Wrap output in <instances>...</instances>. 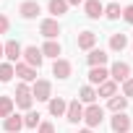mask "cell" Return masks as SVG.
<instances>
[{"mask_svg": "<svg viewBox=\"0 0 133 133\" xmlns=\"http://www.w3.org/2000/svg\"><path fill=\"white\" fill-rule=\"evenodd\" d=\"M31 97H37V102H50V99H52V84L44 81V78L34 81V86H31Z\"/></svg>", "mask_w": 133, "mask_h": 133, "instance_id": "6da1fadb", "label": "cell"}, {"mask_svg": "<svg viewBox=\"0 0 133 133\" xmlns=\"http://www.w3.org/2000/svg\"><path fill=\"white\" fill-rule=\"evenodd\" d=\"M84 120H86L89 128H97V125H102V120H104V110H102L99 104H89V107L84 110Z\"/></svg>", "mask_w": 133, "mask_h": 133, "instance_id": "7a4b0ae2", "label": "cell"}, {"mask_svg": "<svg viewBox=\"0 0 133 133\" xmlns=\"http://www.w3.org/2000/svg\"><path fill=\"white\" fill-rule=\"evenodd\" d=\"M31 102H34V97H31V89L21 81L18 86H16V104L21 107V110H31Z\"/></svg>", "mask_w": 133, "mask_h": 133, "instance_id": "3957f363", "label": "cell"}, {"mask_svg": "<svg viewBox=\"0 0 133 133\" xmlns=\"http://www.w3.org/2000/svg\"><path fill=\"white\" fill-rule=\"evenodd\" d=\"M21 57H24V63L29 65V68H39V65H42V60H44V55H42V50L39 47H26L24 52H21Z\"/></svg>", "mask_w": 133, "mask_h": 133, "instance_id": "277c9868", "label": "cell"}, {"mask_svg": "<svg viewBox=\"0 0 133 133\" xmlns=\"http://www.w3.org/2000/svg\"><path fill=\"white\" fill-rule=\"evenodd\" d=\"M39 34L47 37V39H55V37L60 34V24H57V18H44V21L39 24Z\"/></svg>", "mask_w": 133, "mask_h": 133, "instance_id": "5b68a950", "label": "cell"}, {"mask_svg": "<svg viewBox=\"0 0 133 133\" xmlns=\"http://www.w3.org/2000/svg\"><path fill=\"white\" fill-rule=\"evenodd\" d=\"M21 52H24V47H21L16 39H11V42H5V44H3V55L8 57V63H11V65L21 57Z\"/></svg>", "mask_w": 133, "mask_h": 133, "instance_id": "8992f818", "label": "cell"}, {"mask_svg": "<svg viewBox=\"0 0 133 133\" xmlns=\"http://www.w3.org/2000/svg\"><path fill=\"white\" fill-rule=\"evenodd\" d=\"M110 76H112V81L117 84V81H125V78H130V65L128 63H115L112 68H110Z\"/></svg>", "mask_w": 133, "mask_h": 133, "instance_id": "52a82bcc", "label": "cell"}, {"mask_svg": "<svg viewBox=\"0 0 133 133\" xmlns=\"http://www.w3.org/2000/svg\"><path fill=\"white\" fill-rule=\"evenodd\" d=\"M13 73L26 84V81H37V68H29V65L26 63H16L13 65Z\"/></svg>", "mask_w": 133, "mask_h": 133, "instance_id": "ba28073f", "label": "cell"}, {"mask_svg": "<svg viewBox=\"0 0 133 133\" xmlns=\"http://www.w3.org/2000/svg\"><path fill=\"white\" fill-rule=\"evenodd\" d=\"M18 13H21L24 18H37V16L42 13V8H39L37 0H26V3H21V5H18Z\"/></svg>", "mask_w": 133, "mask_h": 133, "instance_id": "9c48e42d", "label": "cell"}, {"mask_svg": "<svg viewBox=\"0 0 133 133\" xmlns=\"http://www.w3.org/2000/svg\"><path fill=\"white\" fill-rule=\"evenodd\" d=\"M65 117H68V123H78V120H84V104H81L78 99H73V102L68 104V110H65Z\"/></svg>", "mask_w": 133, "mask_h": 133, "instance_id": "30bf717a", "label": "cell"}, {"mask_svg": "<svg viewBox=\"0 0 133 133\" xmlns=\"http://www.w3.org/2000/svg\"><path fill=\"white\" fill-rule=\"evenodd\" d=\"M71 63L68 60H63V57H57L55 63H52V76H57V78H68L71 76Z\"/></svg>", "mask_w": 133, "mask_h": 133, "instance_id": "8fae6325", "label": "cell"}, {"mask_svg": "<svg viewBox=\"0 0 133 133\" xmlns=\"http://www.w3.org/2000/svg\"><path fill=\"white\" fill-rule=\"evenodd\" d=\"M112 130H115V133H128V130H130V117L123 115V112H115V117H112Z\"/></svg>", "mask_w": 133, "mask_h": 133, "instance_id": "7c38bea8", "label": "cell"}, {"mask_svg": "<svg viewBox=\"0 0 133 133\" xmlns=\"http://www.w3.org/2000/svg\"><path fill=\"white\" fill-rule=\"evenodd\" d=\"M107 57H110V55H107L104 50H97V47H94V50H89V55H86V60H89L91 68H99V65H104V63H107Z\"/></svg>", "mask_w": 133, "mask_h": 133, "instance_id": "4fadbf2b", "label": "cell"}, {"mask_svg": "<svg viewBox=\"0 0 133 133\" xmlns=\"http://www.w3.org/2000/svg\"><path fill=\"white\" fill-rule=\"evenodd\" d=\"M84 11H86L89 18H99V16L104 13V5L99 3V0H86V3H84Z\"/></svg>", "mask_w": 133, "mask_h": 133, "instance_id": "5bb4252c", "label": "cell"}, {"mask_svg": "<svg viewBox=\"0 0 133 133\" xmlns=\"http://www.w3.org/2000/svg\"><path fill=\"white\" fill-rule=\"evenodd\" d=\"M65 110H68V102H65L63 97H52L50 99V115L60 117V115H65Z\"/></svg>", "mask_w": 133, "mask_h": 133, "instance_id": "9a60e30c", "label": "cell"}, {"mask_svg": "<svg viewBox=\"0 0 133 133\" xmlns=\"http://www.w3.org/2000/svg\"><path fill=\"white\" fill-rule=\"evenodd\" d=\"M110 76V71L104 68V65H99V68H91L89 71V84H104Z\"/></svg>", "mask_w": 133, "mask_h": 133, "instance_id": "2e32d148", "label": "cell"}, {"mask_svg": "<svg viewBox=\"0 0 133 133\" xmlns=\"http://www.w3.org/2000/svg\"><path fill=\"white\" fill-rule=\"evenodd\" d=\"M94 44H97V34L94 31H81L78 34V47L81 50H94Z\"/></svg>", "mask_w": 133, "mask_h": 133, "instance_id": "e0dca14e", "label": "cell"}, {"mask_svg": "<svg viewBox=\"0 0 133 133\" xmlns=\"http://www.w3.org/2000/svg\"><path fill=\"white\" fill-rule=\"evenodd\" d=\"M3 125H5V130H8V133H18V130L24 128V117H21V115H8Z\"/></svg>", "mask_w": 133, "mask_h": 133, "instance_id": "ac0fdd59", "label": "cell"}, {"mask_svg": "<svg viewBox=\"0 0 133 133\" xmlns=\"http://www.w3.org/2000/svg\"><path fill=\"white\" fill-rule=\"evenodd\" d=\"M39 50H42V55H44V57H55V60H57V55L63 52V50H60V44H57L55 39H47V42H44V47H39Z\"/></svg>", "mask_w": 133, "mask_h": 133, "instance_id": "d6986e66", "label": "cell"}, {"mask_svg": "<svg viewBox=\"0 0 133 133\" xmlns=\"http://www.w3.org/2000/svg\"><path fill=\"white\" fill-rule=\"evenodd\" d=\"M125 47H128V37H125V34H112V37H110V50L123 52Z\"/></svg>", "mask_w": 133, "mask_h": 133, "instance_id": "ffe728a7", "label": "cell"}, {"mask_svg": "<svg viewBox=\"0 0 133 133\" xmlns=\"http://www.w3.org/2000/svg\"><path fill=\"white\" fill-rule=\"evenodd\" d=\"M47 8H50V13L57 18V16H65V11H68V3H65V0H50Z\"/></svg>", "mask_w": 133, "mask_h": 133, "instance_id": "44dd1931", "label": "cell"}, {"mask_svg": "<svg viewBox=\"0 0 133 133\" xmlns=\"http://www.w3.org/2000/svg\"><path fill=\"white\" fill-rule=\"evenodd\" d=\"M115 91H117V84L115 81H104V84H99V91H97V97H115Z\"/></svg>", "mask_w": 133, "mask_h": 133, "instance_id": "7402d4cb", "label": "cell"}, {"mask_svg": "<svg viewBox=\"0 0 133 133\" xmlns=\"http://www.w3.org/2000/svg\"><path fill=\"white\" fill-rule=\"evenodd\" d=\"M94 99H97V91H94L91 86H84V89L78 91V102H86V104H94Z\"/></svg>", "mask_w": 133, "mask_h": 133, "instance_id": "603a6c76", "label": "cell"}, {"mask_svg": "<svg viewBox=\"0 0 133 133\" xmlns=\"http://www.w3.org/2000/svg\"><path fill=\"white\" fill-rule=\"evenodd\" d=\"M13 115V99L11 97H0V117Z\"/></svg>", "mask_w": 133, "mask_h": 133, "instance_id": "cb8c5ba5", "label": "cell"}, {"mask_svg": "<svg viewBox=\"0 0 133 133\" xmlns=\"http://www.w3.org/2000/svg\"><path fill=\"white\" fill-rule=\"evenodd\" d=\"M13 76H16V73H13V65H11V63H3V65H0V84H8Z\"/></svg>", "mask_w": 133, "mask_h": 133, "instance_id": "d4e9b609", "label": "cell"}, {"mask_svg": "<svg viewBox=\"0 0 133 133\" xmlns=\"http://www.w3.org/2000/svg\"><path fill=\"white\" fill-rule=\"evenodd\" d=\"M107 107H110V110H112V112H123V110H125V107H128V99H125V97H112V99H110V104H107Z\"/></svg>", "mask_w": 133, "mask_h": 133, "instance_id": "484cf974", "label": "cell"}, {"mask_svg": "<svg viewBox=\"0 0 133 133\" xmlns=\"http://www.w3.org/2000/svg\"><path fill=\"white\" fill-rule=\"evenodd\" d=\"M104 16H107L110 21H117V18L123 16V11H120V5H117V3H110V5L104 8Z\"/></svg>", "mask_w": 133, "mask_h": 133, "instance_id": "4316f807", "label": "cell"}, {"mask_svg": "<svg viewBox=\"0 0 133 133\" xmlns=\"http://www.w3.org/2000/svg\"><path fill=\"white\" fill-rule=\"evenodd\" d=\"M39 117H42L39 112H31V110H29L26 117H24V125H26V128H37V125H39Z\"/></svg>", "mask_w": 133, "mask_h": 133, "instance_id": "83f0119b", "label": "cell"}, {"mask_svg": "<svg viewBox=\"0 0 133 133\" xmlns=\"http://www.w3.org/2000/svg\"><path fill=\"white\" fill-rule=\"evenodd\" d=\"M123 97H125V99L133 97V78H125V81H123Z\"/></svg>", "mask_w": 133, "mask_h": 133, "instance_id": "f1b7e54d", "label": "cell"}, {"mask_svg": "<svg viewBox=\"0 0 133 133\" xmlns=\"http://www.w3.org/2000/svg\"><path fill=\"white\" fill-rule=\"evenodd\" d=\"M39 133H55V125L52 123H39Z\"/></svg>", "mask_w": 133, "mask_h": 133, "instance_id": "f546056e", "label": "cell"}, {"mask_svg": "<svg viewBox=\"0 0 133 133\" xmlns=\"http://www.w3.org/2000/svg\"><path fill=\"white\" fill-rule=\"evenodd\" d=\"M123 18H125L128 24H133V5H128V8H123Z\"/></svg>", "mask_w": 133, "mask_h": 133, "instance_id": "4dcf8cb0", "label": "cell"}, {"mask_svg": "<svg viewBox=\"0 0 133 133\" xmlns=\"http://www.w3.org/2000/svg\"><path fill=\"white\" fill-rule=\"evenodd\" d=\"M8 26H11V24H8V18L0 13V34H5V31H8Z\"/></svg>", "mask_w": 133, "mask_h": 133, "instance_id": "1f68e13d", "label": "cell"}, {"mask_svg": "<svg viewBox=\"0 0 133 133\" xmlns=\"http://www.w3.org/2000/svg\"><path fill=\"white\" fill-rule=\"evenodd\" d=\"M68 5H78V3H84V0H65Z\"/></svg>", "mask_w": 133, "mask_h": 133, "instance_id": "d6a6232c", "label": "cell"}, {"mask_svg": "<svg viewBox=\"0 0 133 133\" xmlns=\"http://www.w3.org/2000/svg\"><path fill=\"white\" fill-rule=\"evenodd\" d=\"M78 133H94V130H91V128H84V130H78Z\"/></svg>", "mask_w": 133, "mask_h": 133, "instance_id": "836d02e7", "label": "cell"}, {"mask_svg": "<svg viewBox=\"0 0 133 133\" xmlns=\"http://www.w3.org/2000/svg\"><path fill=\"white\" fill-rule=\"evenodd\" d=\"M0 57H3V44H0Z\"/></svg>", "mask_w": 133, "mask_h": 133, "instance_id": "e575fe53", "label": "cell"}]
</instances>
